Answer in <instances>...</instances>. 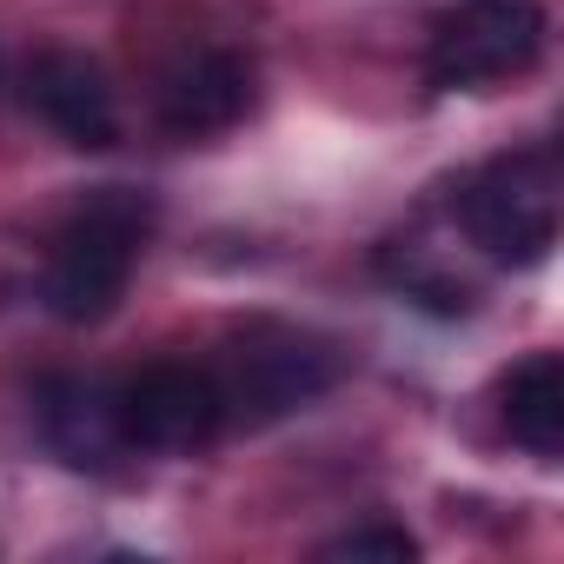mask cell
<instances>
[{
    "label": "cell",
    "mask_w": 564,
    "mask_h": 564,
    "mask_svg": "<svg viewBox=\"0 0 564 564\" xmlns=\"http://www.w3.org/2000/svg\"><path fill=\"white\" fill-rule=\"evenodd\" d=\"M319 557H386V564H405V557H419V538L405 524H352L333 544H319Z\"/></svg>",
    "instance_id": "cell-10"
},
{
    "label": "cell",
    "mask_w": 564,
    "mask_h": 564,
    "mask_svg": "<svg viewBox=\"0 0 564 564\" xmlns=\"http://www.w3.org/2000/svg\"><path fill=\"white\" fill-rule=\"evenodd\" d=\"M147 232H153V206L127 186H100L54 239V259H47V313L67 319V326H94L107 319L127 286H133V265L147 252Z\"/></svg>",
    "instance_id": "cell-1"
},
{
    "label": "cell",
    "mask_w": 564,
    "mask_h": 564,
    "mask_svg": "<svg viewBox=\"0 0 564 564\" xmlns=\"http://www.w3.org/2000/svg\"><path fill=\"white\" fill-rule=\"evenodd\" d=\"M557 206H564V180L551 147L505 153L458 186V226L498 265H538L557 246Z\"/></svg>",
    "instance_id": "cell-2"
},
{
    "label": "cell",
    "mask_w": 564,
    "mask_h": 564,
    "mask_svg": "<svg viewBox=\"0 0 564 564\" xmlns=\"http://www.w3.org/2000/svg\"><path fill=\"white\" fill-rule=\"evenodd\" d=\"M219 399H226V425H265V419H286L300 405H313L319 392H333L339 379V352L313 333H293V326H252L239 333L219 366Z\"/></svg>",
    "instance_id": "cell-3"
},
{
    "label": "cell",
    "mask_w": 564,
    "mask_h": 564,
    "mask_svg": "<svg viewBox=\"0 0 564 564\" xmlns=\"http://www.w3.org/2000/svg\"><path fill=\"white\" fill-rule=\"evenodd\" d=\"M28 107L80 153H107L120 140V94L107 80L100 61L74 54V47H54V54H34L28 67Z\"/></svg>",
    "instance_id": "cell-6"
},
{
    "label": "cell",
    "mask_w": 564,
    "mask_h": 564,
    "mask_svg": "<svg viewBox=\"0 0 564 564\" xmlns=\"http://www.w3.org/2000/svg\"><path fill=\"white\" fill-rule=\"evenodd\" d=\"M544 54V8L538 0H465L432 28L425 80L438 94H491L531 74Z\"/></svg>",
    "instance_id": "cell-4"
},
{
    "label": "cell",
    "mask_w": 564,
    "mask_h": 564,
    "mask_svg": "<svg viewBox=\"0 0 564 564\" xmlns=\"http://www.w3.org/2000/svg\"><path fill=\"white\" fill-rule=\"evenodd\" d=\"M505 432L531 458H557L564 452V359L557 352H531L505 379Z\"/></svg>",
    "instance_id": "cell-9"
},
{
    "label": "cell",
    "mask_w": 564,
    "mask_h": 564,
    "mask_svg": "<svg viewBox=\"0 0 564 564\" xmlns=\"http://www.w3.org/2000/svg\"><path fill=\"white\" fill-rule=\"evenodd\" d=\"M41 438L74 465V471H113L120 458H133L127 438V412H120V386L113 379H47L41 386Z\"/></svg>",
    "instance_id": "cell-7"
},
{
    "label": "cell",
    "mask_w": 564,
    "mask_h": 564,
    "mask_svg": "<svg viewBox=\"0 0 564 564\" xmlns=\"http://www.w3.org/2000/svg\"><path fill=\"white\" fill-rule=\"evenodd\" d=\"M133 452H199L226 432V399L213 366H147L120 386Z\"/></svg>",
    "instance_id": "cell-5"
},
{
    "label": "cell",
    "mask_w": 564,
    "mask_h": 564,
    "mask_svg": "<svg viewBox=\"0 0 564 564\" xmlns=\"http://www.w3.org/2000/svg\"><path fill=\"white\" fill-rule=\"evenodd\" d=\"M252 107V67L226 47H206V54H186L160 74V94H153V113L173 140H206V133H226L239 127Z\"/></svg>",
    "instance_id": "cell-8"
}]
</instances>
